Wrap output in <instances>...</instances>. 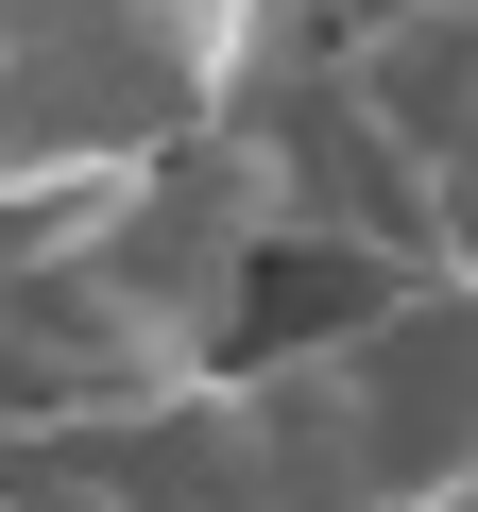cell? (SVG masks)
I'll list each match as a JSON object with an SVG mask.
<instances>
[{"label":"cell","instance_id":"obj_2","mask_svg":"<svg viewBox=\"0 0 478 512\" xmlns=\"http://www.w3.org/2000/svg\"><path fill=\"white\" fill-rule=\"evenodd\" d=\"M52 18H69V0H0V52H18V35H52Z\"/></svg>","mask_w":478,"mask_h":512},{"label":"cell","instance_id":"obj_1","mask_svg":"<svg viewBox=\"0 0 478 512\" xmlns=\"http://www.w3.org/2000/svg\"><path fill=\"white\" fill-rule=\"evenodd\" d=\"M325 86L478 222V0H376V18H342Z\"/></svg>","mask_w":478,"mask_h":512}]
</instances>
